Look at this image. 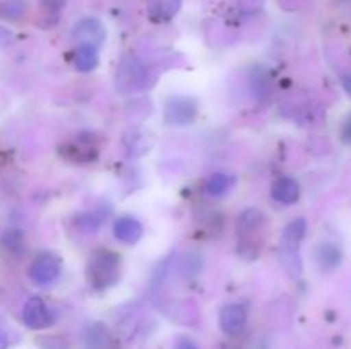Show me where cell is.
Listing matches in <instances>:
<instances>
[{"instance_id":"cell-1","label":"cell","mask_w":351,"mask_h":349,"mask_svg":"<svg viewBox=\"0 0 351 349\" xmlns=\"http://www.w3.org/2000/svg\"><path fill=\"white\" fill-rule=\"evenodd\" d=\"M264 231H266V218L259 209L249 207L240 212L237 219L240 255L247 259H257L264 245Z\"/></svg>"},{"instance_id":"cell-2","label":"cell","mask_w":351,"mask_h":349,"mask_svg":"<svg viewBox=\"0 0 351 349\" xmlns=\"http://www.w3.org/2000/svg\"><path fill=\"white\" fill-rule=\"evenodd\" d=\"M156 81V74L149 65L144 64L136 55H127L119 62L115 72V88L122 94L146 91Z\"/></svg>"},{"instance_id":"cell-3","label":"cell","mask_w":351,"mask_h":349,"mask_svg":"<svg viewBox=\"0 0 351 349\" xmlns=\"http://www.w3.org/2000/svg\"><path fill=\"white\" fill-rule=\"evenodd\" d=\"M307 235V221L304 218H297L285 226L281 233L280 259L285 272L290 279H298L302 276V257L300 245Z\"/></svg>"},{"instance_id":"cell-4","label":"cell","mask_w":351,"mask_h":349,"mask_svg":"<svg viewBox=\"0 0 351 349\" xmlns=\"http://www.w3.org/2000/svg\"><path fill=\"white\" fill-rule=\"evenodd\" d=\"M86 277L93 289H108L115 286L120 279V255L113 250L98 248L91 253Z\"/></svg>"},{"instance_id":"cell-5","label":"cell","mask_w":351,"mask_h":349,"mask_svg":"<svg viewBox=\"0 0 351 349\" xmlns=\"http://www.w3.org/2000/svg\"><path fill=\"white\" fill-rule=\"evenodd\" d=\"M62 270L60 259L53 253H41L40 257L33 260L29 267V277L33 283L45 286V284L53 283Z\"/></svg>"},{"instance_id":"cell-6","label":"cell","mask_w":351,"mask_h":349,"mask_svg":"<svg viewBox=\"0 0 351 349\" xmlns=\"http://www.w3.org/2000/svg\"><path fill=\"white\" fill-rule=\"evenodd\" d=\"M23 322L31 331H41V328L50 327L53 322V315L41 298L33 296L24 305Z\"/></svg>"},{"instance_id":"cell-7","label":"cell","mask_w":351,"mask_h":349,"mask_svg":"<svg viewBox=\"0 0 351 349\" xmlns=\"http://www.w3.org/2000/svg\"><path fill=\"white\" fill-rule=\"evenodd\" d=\"M197 116V105L191 98H171L165 108V120L170 125H187Z\"/></svg>"},{"instance_id":"cell-8","label":"cell","mask_w":351,"mask_h":349,"mask_svg":"<svg viewBox=\"0 0 351 349\" xmlns=\"http://www.w3.org/2000/svg\"><path fill=\"white\" fill-rule=\"evenodd\" d=\"M72 36L81 44H91V47L98 48L105 41L106 31L98 19L88 17V19H82L75 24L74 31H72Z\"/></svg>"},{"instance_id":"cell-9","label":"cell","mask_w":351,"mask_h":349,"mask_svg":"<svg viewBox=\"0 0 351 349\" xmlns=\"http://www.w3.org/2000/svg\"><path fill=\"white\" fill-rule=\"evenodd\" d=\"M247 325V310L240 303H230L219 311V327L225 334H242Z\"/></svg>"},{"instance_id":"cell-10","label":"cell","mask_w":351,"mask_h":349,"mask_svg":"<svg viewBox=\"0 0 351 349\" xmlns=\"http://www.w3.org/2000/svg\"><path fill=\"white\" fill-rule=\"evenodd\" d=\"M271 197L280 204H295L300 198V185L291 177H280L271 185Z\"/></svg>"},{"instance_id":"cell-11","label":"cell","mask_w":351,"mask_h":349,"mask_svg":"<svg viewBox=\"0 0 351 349\" xmlns=\"http://www.w3.org/2000/svg\"><path fill=\"white\" fill-rule=\"evenodd\" d=\"M315 260H317V266L322 272H331V270L338 269L343 260L341 246L335 242L321 243L317 246V252H315Z\"/></svg>"},{"instance_id":"cell-12","label":"cell","mask_w":351,"mask_h":349,"mask_svg":"<svg viewBox=\"0 0 351 349\" xmlns=\"http://www.w3.org/2000/svg\"><path fill=\"white\" fill-rule=\"evenodd\" d=\"M113 233H115V238L122 243L134 245L143 236V224L139 222V219L132 218V216H122L115 221Z\"/></svg>"},{"instance_id":"cell-13","label":"cell","mask_w":351,"mask_h":349,"mask_svg":"<svg viewBox=\"0 0 351 349\" xmlns=\"http://www.w3.org/2000/svg\"><path fill=\"white\" fill-rule=\"evenodd\" d=\"M182 0H147V14L156 23L170 21L178 12Z\"/></svg>"},{"instance_id":"cell-14","label":"cell","mask_w":351,"mask_h":349,"mask_svg":"<svg viewBox=\"0 0 351 349\" xmlns=\"http://www.w3.org/2000/svg\"><path fill=\"white\" fill-rule=\"evenodd\" d=\"M235 177L230 173H215L206 180L204 190L206 194L213 195V197H223L225 194H228L230 190L235 185Z\"/></svg>"},{"instance_id":"cell-15","label":"cell","mask_w":351,"mask_h":349,"mask_svg":"<svg viewBox=\"0 0 351 349\" xmlns=\"http://www.w3.org/2000/svg\"><path fill=\"white\" fill-rule=\"evenodd\" d=\"M74 65L79 72H91L98 65V51L91 44H79L74 53Z\"/></svg>"},{"instance_id":"cell-16","label":"cell","mask_w":351,"mask_h":349,"mask_svg":"<svg viewBox=\"0 0 351 349\" xmlns=\"http://www.w3.org/2000/svg\"><path fill=\"white\" fill-rule=\"evenodd\" d=\"M105 219L106 212L101 211V209H95V211L79 216V218L75 219V224H77L82 231H98V228L105 222Z\"/></svg>"},{"instance_id":"cell-17","label":"cell","mask_w":351,"mask_h":349,"mask_svg":"<svg viewBox=\"0 0 351 349\" xmlns=\"http://www.w3.org/2000/svg\"><path fill=\"white\" fill-rule=\"evenodd\" d=\"M252 91L256 96H264L267 94V91H269V84H267V77L264 75L263 70L256 72V74L252 75Z\"/></svg>"},{"instance_id":"cell-18","label":"cell","mask_w":351,"mask_h":349,"mask_svg":"<svg viewBox=\"0 0 351 349\" xmlns=\"http://www.w3.org/2000/svg\"><path fill=\"white\" fill-rule=\"evenodd\" d=\"M23 3H19V2H7V3H3V7H2V14L5 17H19L21 14H23Z\"/></svg>"},{"instance_id":"cell-19","label":"cell","mask_w":351,"mask_h":349,"mask_svg":"<svg viewBox=\"0 0 351 349\" xmlns=\"http://www.w3.org/2000/svg\"><path fill=\"white\" fill-rule=\"evenodd\" d=\"M173 349H199L197 342L191 337H180L177 342H175Z\"/></svg>"},{"instance_id":"cell-20","label":"cell","mask_w":351,"mask_h":349,"mask_svg":"<svg viewBox=\"0 0 351 349\" xmlns=\"http://www.w3.org/2000/svg\"><path fill=\"white\" fill-rule=\"evenodd\" d=\"M341 139L345 140L346 144H351V115L345 120L341 127Z\"/></svg>"},{"instance_id":"cell-21","label":"cell","mask_w":351,"mask_h":349,"mask_svg":"<svg viewBox=\"0 0 351 349\" xmlns=\"http://www.w3.org/2000/svg\"><path fill=\"white\" fill-rule=\"evenodd\" d=\"M10 40H12V33L9 29H5V27L0 26V44L9 43Z\"/></svg>"},{"instance_id":"cell-22","label":"cell","mask_w":351,"mask_h":349,"mask_svg":"<svg viewBox=\"0 0 351 349\" xmlns=\"http://www.w3.org/2000/svg\"><path fill=\"white\" fill-rule=\"evenodd\" d=\"M341 84H343V89H345V91L348 92V94L351 96V74L345 75V77H343Z\"/></svg>"},{"instance_id":"cell-23","label":"cell","mask_w":351,"mask_h":349,"mask_svg":"<svg viewBox=\"0 0 351 349\" xmlns=\"http://www.w3.org/2000/svg\"><path fill=\"white\" fill-rule=\"evenodd\" d=\"M7 346H9V341H7L5 335L0 334V349H7Z\"/></svg>"}]
</instances>
